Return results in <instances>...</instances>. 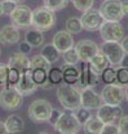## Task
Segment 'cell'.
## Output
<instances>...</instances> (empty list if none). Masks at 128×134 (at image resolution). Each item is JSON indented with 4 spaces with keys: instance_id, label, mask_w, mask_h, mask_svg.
I'll return each instance as SVG.
<instances>
[{
    "instance_id": "cell-1",
    "label": "cell",
    "mask_w": 128,
    "mask_h": 134,
    "mask_svg": "<svg viewBox=\"0 0 128 134\" xmlns=\"http://www.w3.org/2000/svg\"><path fill=\"white\" fill-rule=\"evenodd\" d=\"M56 96L64 110L75 112L81 107V91L71 84L61 83L56 90Z\"/></svg>"
},
{
    "instance_id": "cell-2",
    "label": "cell",
    "mask_w": 128,
    "mask_h": 134,
    "mask_svg": "<svg viewBox=\"0 0 128 134\" xmlns=\"http://www.w3.org/2000/svg\"><path fill=\"white\" fill-rule=\"evenodd\" d=\"M56 24L55 11L44 7H38L33 10L32 15V27L40 31H48Z\"/></svg>"
},
{
    "instance_id": "cell-3",
    "label": "cell",
    "mask_w": 128,
    "mask_h": 134,
    "mask_svg": "<svg viewBox=\"0 0 128 134\" xmlns=\"http://www.w3.org/2000/svg\"><path fill=\"white\" fill-rule=\"evenodd\" d=\"M24 103V95L15 86H5L0 91V106L6 111H17Z\"/></svg>"
},
{
    "instance_id": "cell-4",
    "label": "cell",
    "mask_w": 128,
    "mask_h": 134,
    "mask_svg": "<svg viewBox=\"0 0 128 134\" xmlns=\"http://www.w3.org/2000/svg\"><path fill=\"white\" fill-rule=\"evenodd\" d=\"M54 129L61 134H76L82 129V124L78 121L74 112L65 110L54 125Z\"/></svg>"
},
{
    "instance_id": "cell-5",
    "label": "cell",
    "mask_w": 128,
    "mask_h": 134,
    "mask_svg": "<svg viewBox=\"0 0 128 134\" xmlns=\"http://www.w3.org/2000/svg\"><path fill=\"white\" fill-rule=\"evenodd\" d=\"M53 107L46 99H35L28 107V117L34 123H45L48 121Z\"/></svg>"
},
{
    "instance_id": "cell-6",
    "label": "cell",
    "mask_w": 128,
    "mask_h": 134,
    "mask_svg": "<svg viewBox=\"0 0 128 134\" xmlns=\"http://www.w3.org/2000/svg\"><path fill=\"white\" fill-rule=\"evenodd\" d=\"M99 32L104 41H121L125 37V29L119 21L105 20L99 28Z\"/></svg>"
},
{
    "instance_id": "cell-7",
    "label": "cell",
    "mask_w": 128,
    "mask_h": 134,
    "mask_svg": "<svg viewBox=\"0 0 128 134\" xmlns=\"http://www.w3.org/2000/svg\"><path fill=\"white\" fill-rule=\"evenodd\" d=\"M99 48L100 52L108 58L109 64L112 66L120 65L122 58L126 55L120 41H105Z\"/></svg>"
},
{
    "instance_id": "cell-8",
    "label": "cell",
    "mask_w": 128,
    "mask_h": 134,
    "mask_svg": "<svg viewBox=\"0 0 128 134\" xmlns=\"http://www.w3.org/2000/svg\"><path fill=\"white\" fill-rule=\"evenodd\" d=\"M100 96L102 102L110 105H120L125 99V88L118 84H106Z\"/></svg>"
},
{
    "instance_id": "cell-9",
    "label": "cell",
    "mask_w": 128,
    "mask_h": 134,
    "mask_svg": "<svg viewBox=\"0 0 128 134\" xmlns=\"http://www.w3.org/2000/svg\"><path fill=\"white\" fill-rule=\"evenodd\" d=\"M100 12L105 20L120 21L124 18L120 0H105L100 6Z\"/></svg>"
},
{
    "instance_id": "cell-10",
    "label": "cell",
    "mask_w": 128,
    "mask_h": 134,
    "mask_svg": "<svg viewBox=\"0 0 128 134\" xmlns=\"http://www.w3.org/2000/svg\"><path fill=\"white\" fill-rule=\"evenodd\" d=\"M80 20H81V24H82L83 29H85L87 31L99 30L101 25L105 21V19H104V17H102L100 10L93 9V8L83 11Z\"/></svg>"
},
{
    "instance_id": "cell-11",
    "label": "cell",
    "mask_w": 128,
    "mask_h": 134,
    "mask_svg": "<svg viewBox=\"0 0 128 134\" xmlns=\"http://www.w3.org/2000/svg\"><path fill=\"white\" fill-rule=\"evenodd\" d=\"M33 10L26 5H18L14 12L10 15L11 23L19 29H26L32 27Z\"/></svg>"
},
{
    "instance_id": "cell-12",
    "label": "cell",
    "mask_w": 128,
    "mask_h": 134,
    "mask_svg": "<svg viewBox=\"0 0 128 134\" xmlns=\"http://www.w3.org/2000/svg\"><path fill=\"white\" fill-rule=\"evenodd\" d=\"M124 115V110L120 105H110L104 103L97 110V116L105 124L114 123L116 120H119Z\"/></svg>"
},
{
    "instance_id": "cell-13",
    "label": "cell",
    "mask_w": 128,
    "mask_h": 134,
    "mask_svg": "<svg viewBox=\"0 0 128 134\" xmlns=\"http://www.w3.org/2000/svg\"><path fill=\"white\" fill-rule=\"evenodd\" d=\"M17 90L19 91L24 96H29L33 93H35L38 88V85L34 82L32 77V72L31 69H25L20 72L19 81L14 85Z\"/></svg>"
},
{
    "instance_id": "cell-14",
    "label": "cell",
    "mask_w": 128,
    "mask_h": 134,
    "mask_svg": "<svg viewBox=\"0 0 128 134\" xmlns=\"http://www.w3.org/2000/svg\"><path fill=\"white\" fill-rule=\"evenodd\" d=\"M104 102L100 94L93 90V87H83L81 91V106L88 110H98Z\"/></svg>"
},
{
    "instance_id": "cell-15",
    "label": "cell",
    "mask_w": 128,
    "mask_h": 134,
    "mask_svg": "<svg viewBox=\"0 0 128 134\" xmlns=\"http://www.w3.org/2000/svg\"><path fill=\"white\" fill-rule=\"evenodd\" d=\"M74 48L79 55L80 60L82 62H89L90 58L93 57L99 52L100 48L95 41L90 39H81L74 45Z\"/></svg>"
},
{
    "instance_id": "cell-16",
    "label": "cell",
    "mask_w": 128,
    "mask_h": 134,
    "mask_svg": "<svg viewBox=\"0 0 128 134\" xmlns=\"http://www.w3.org/2000/svg\"><path fill=\"white\" fill-rule=\"evenodd\" d=\"M20 39L19 28L16 27L14 24L6 25L0 29V43L2 45H14L17 44Z\"/></svg>"
},
{
    "instance_id": "cell-17",
    "label": "cell",
    "mask_w": 128,
    "mask_h": 134,
    "mask_svg": "<svg viewBox=\"0 0 128 134\" xmlns=\"http://www.w3.org/2000/svg\"><path fill=\"white\" fill-rule=\"evenodd\" d=\"M55 47H56L60 52L63 53L65 50L73 48L74 47V39L72 34L67 30H60L54 35L53 37V43Z\"/></svg>"
},
{
    "instance_id": "cell-18",
    "label": "cell",
    "mask_w": 128,
    "mask_h": 134,
    "mask_svg": "<svg viewBox=\"0 0 128 134\" xmlns=\"http://www.w3.org/2000/svg\"><path fill=\"white\" fill-rule=\"evenodd\" d=\"M29 63H31V59L27 57V55L18 52L10 55L9 60H8V65L10 67L19 69L21 72V70L25 69H29Z\"/></svg>"
},
{
    "instance_id": "cell-19",
    "label": "cell",
    "mask_w": 128,
    "mask_h": 134,
    "mask_svg": "<svg viewBox=\"0 0 128 134\" xmlns=\"http://www.w3.org/2000/svg\"><path fill=\"white\" fill-rule=\"evenodd\" d=\"M5 124H6L8 134L20 133L25 129V122H24L23 117H20L17 114H11L8 116L5 121Z\"/></svg>"
},
{
    "instance_id": "cell-20",
    "label": "cell",
    "mask_w": 128,
    "mask_h": 134,
    "mask_svg": "<svg viewBox=\"0 0 128 134\" xmlns=\"http://www.w3.org/2000/svg\"><path fill=\"white\" fill-rule=\"evenodd\" d=\"M88 64L97 74H99V75H100V73L102 72V70L106 68V67H108L110 65L108 58H107L104 54L100 52V50L93 57L90 58V60L88 62Z\"/></svg>"
},
{
    "instance_id": "cell-21",
    "label": "cell",
    "mask_w": 128,
    "mask_h": 134,
    "mask_svg": "<svg viewBox=\"0 0 128 134\" xmlns=\"http://www.w3.org/2000/svg\"><path fill=\"white\" fill-rule=\"evenodd\" d=\"M105 126V123L98 117L96 116H91L87 122L83 124V131L88 134H101L102 129Z\"/></svg>"
},
{
    "instance_id": "cell-22",
    "label": "cell",
    "mask_w": 128,
    "mask_h": 134,
    "mask_svg": "<svg viewBox=\"0 0 128 134\" xmlns=\"http://www.w3.org/2000/svg\"><path fill=\"white\" fill-rule=\"evenodd\" d=\"M63 70V82L74 85L76 82H79L80 69L75 65H65L62 68Z\"/></svg>"
},
{
    "instance_id": "cell-23",
    "label": "cell",
    "mask_w": 128,
    "mask_h": 134,
    "mask_svg": "<svg viewBox=\"0 0 128 134\" xmlns=\"http://www.w3.org/2000/svg\"><path fill=\"white\" fill-rule=\"evenodd\" d=\"M25 40L28 44H31L32 47H40L44 43V36H43L42 31L33 28L26 31V34H25Z\"/></svg>"
},
{
    "instance_id": "cell-24",
    "label": "cell",
    "mask_w": 128,
    "mask_h": 134,
    "mask_svg": "<svg viewBox=\"0 0 128 134\" xmlns=\"http://www.w3.org/2000/svg\"><path fill=\"white\" fill-rule=\"evenodd\" d=\"M41 55L44 56L51 64H54V63H56L60 59L61 52L53 44H47V45L43 46V48L41 50Z\"/></svg>"
},
{
    "instance_id": "cell-25",
    "label": "cell",
    "mask_w": 128,
    "mask_h": 134,
    "mask_svg": "<svg viewBox=\"0 0 128 134\" xmlns=\"http://www.w3.org/2000/svg\"><path fill=\"white\" fill-rule=\"evenodd\" d=\"M51 63L46 59L43 55H34L31 58V63H29V69H34V68H43L45 70H50L51 68Z\"/></svg>"
},
{
    "instance_id": "cell-26",
    "label": "cell",
    "mask_w": 128,
    "mask_h": 134,
    "mask_svg": "<svg viewBox=\"0 0 128 134\" xmlns=\"http://www.w3.org/2000/svg\"><path fill=\"white\" fill-rule=\"evenodd\" d=\"M65 30L71 32L72 35L80 34L83 30L80 18H78V17H70V18H67L65 21Z\"/></svg>"
},
{
    "instance_id": "cell-27",
    "label": "cell",
    "mask_w": 128,
    "mask_h": 134,
    "mask_svg": "<svg viewBox=\"0 0 128 134\" xmlns=\"http://www.w3.org/2000/svg\"><path fill=\"white\" fill-rule=\"evenodd\" d=\"M62 58H63V62L65 65H76L80 60L79 55L76 53L75 48H70L65 50V52L62 53Z\"/></svg>"
},
{
    "instance_id": "cell-28",
    "label": "cell",
    "mask_w": 128,
    "mask_h": 134,
    "mask_svg": "<svg viewBox=\"0 0 128 134\" xmlns=\"http://www.w3.org/2000/svg\"><path fill=\"white\" fill-rule=\"evenodd\" d=\"M102 82L105 84H117L116 78V69L114 67H106V68L100 73Z\"/></svg>"
},
{
    "instance_id": "cell-29",
    "label": "cell",
    "mask_w": 128,
    "mask_h": 134,
    "mask_svg": "<svg viewBox=\"0 0 128 134\" xmlns=\"http://www.w3.org/2000/svg\"><path fill=\"white\" fill-rule=\"evenodd\" d=\"M31 72H32V77L34 79V82L38 86H42L48 79L47 70H45L43 68H34V69H31Z\"/></svg>"
},
{
    "instance_id": "cell-30",
    "label": "cell",
    "mask_w": 128,
    "mask_h": 134,
    "mask_svg": "<svg viewBox=\"0 0 128 134\" xmlns=\"http://www.w3.org/2000/svg\"><path fill=\"white\" fill-rule=\"evenodd\" d=\"M44 6L53 11H58L64 9L69 5L70 0H43Z\"/></svg>"
},
{
    "instance_id": "cell-31",
    "label": "cell",
    "mask_w": 128,
    "mask_h": 134,
    "mask_svg": "<svg viewBox=\"0 0 128 134\" xmlns=\"http://www.w3.org/2000/svg\"><path fill=\"white\" fill-rule=\"evenodd\" d=\"M48 74V81L54 84V85H60L63 82V70L61 68H52L51 67L47 72Z\"/></svg>"
},
{
    "instance_id": "cell-32",
    "label": "cell",
    "mask_w": 128,
    "mask_h": 134,
    "mask_svg": "<svg viewBox=\"0 0 128 134\" xmlns=\"http://www.w3.org/2000/svg\"><path fill=\"white\" fill-rule=\"evenodd\" d=\"M116 78L117 84L120 86L128 85V68L124 66H119L116 68Z\"/></svg>"
},
{
    "instance_id": "cell-33",
    "label": "cell",
    "mask_w": 128,
    "mask_h": 134,
    "mask_svg": "<svg viewBox=\"0 0 128 134\" xmlns=\"http://www.w3.org/2000/svg\"><path fill=\"white\" fill-rule=\"evenodd\" d=\"M9 73L10 66L6 64H0V86H9Z\"/></svg>"
},
{
    "instance_id": "cell-34",
    "label": "cell",
    "mask_w": 128,
    "mask_h": 134,
    "mask_svg": "<svg viewBox=\"0 0 128 134\" xmlns=\"http://www.w3.org/2000/svg\"><path fill=\"white\" fill-rule=\"evenodd\" d=\"M74 114H75V116H76V119H78V121H79L81 124H82V126H83V124L92 116L91 110H88V108H85V107H83V106L79 107L78 110L74 112Z\"/></svg>"
},
{
    "instance_id": "cell-35",
    "label": "cell",
    "mask_w": 128,
    "mask_h": 134,
    "mask_svg": "<svg viewBox=\"0 0 128 134\" xmlns=\"http://www.w3.org/2000/svg\"><path fill=\"white\" fill-rule=\"evenodd\" d=\"M73 6L78 9L79 11H85L88 9H91L95 5L96 0H71Z\"/></svg>"
},
{
    "instance_id": "cell-36",
    "label": "cell",
    "mask_w": 128,
    "mask_h": 134,
    "mask_svg": "<svg viewBox=\"0 0 128 134\" xmlns=\"http://www.w3.org/2000/svg\"><path fill=\"white\" fill-rule=\"evenodd\" d=\"M99 74H97L88 64V79H87V87H96L99 83Z\"/></svg>"
},
{
    "instance_id": "cell-37",
    "label": "cell",
    "mask_w": 128,
    "mask_h": 134,
    "mask_svg": "<svg viewBox=\"0 0 128 134\" xmlns=\"http://www.w3.org/2000/svg\"><path fill=\"white\" fill-rule=\"evenodd\" d=\"M1 2H2L3 15H8V16H10L16 9V7L18 6V2L14 1V0H3Z\"/></svg>"
},
{
    "instance_id": "cell-38",
    "label": "cell",
    "mask_w": 128,
    "mask_h": 134,
    "mask_svg": "<svg viewBox=\"0 0 128 134\" xmlns=\"http://www.w3.org/2000/svg\"><path fill=\"white\" fill-rule=\"evenodd\" d=\"M119 134H128V115H122L118 120Z\"/></svg>"
},
{
    "instance_id": "cell-39",
    "label": "cell",
    "mask_w": 128,
    "mask_h": 134,
    "mask_svg": "<svg viewBox=\"0 0 128 134\" xmlns=\"http://www.w3.org/2000/svg\"><path fill=\"white\" fill-rule=\"evenodd\" d=\"M62 111L61 110H58V108H53L52 110V112H51V115H50V117H48V121L47 122L51 124V125H54L56 124V122L58 121V119H60V116L62 115Z\"/></svg>"
},
{
    "instance_id": "cell-40",
    "label": "cell",
    "mask_w": 128,
    "mask_h": 134,
    "mask_svg": "<svg viewBox=\"0 0 128 134\" xmlns=\"http://www.w3.org/2000/svg\"><path fill=\"white\" fill-rule=\"evenodd\" d=\"M101 134H119L118 125H115L114 123L105 124L104 129H102Z\"/></svg>"
},
{
    "instance_id": "cell-41",
    "label": "cell",
    "mask_w": 128,
    "mask_h": 134,
    "mask_svg": "<svg viewBox=\"0 0 128 134\" xmlns=\"http://www.w3.org/2000/svg\"><path fill=\"white\" fill-rule=\"evenodd\" d=\"M19 76H20V70L10 67V73H9V84L10 85H15V84L19 81Z\"/></svg>"
},
{
    "instance_id": "cell-42",
    "label": "cell",
    "mask_w": 128,
    "mask_h": 134,
    "mask_svg": "<svg viewBox=\"0 0 128 134\" xmlns=\"http://www.w3.org/2000/svg\"><path fill=\"white\" fill-rule=\"evenodd\" d=\"M32 45L31 44H28L26 40H24V41H21V43H19V46H18V49H19V52L20 53H23L25 54V55H27V54H29L32 52Z\"/></svg>"
},
{
    "instance_id": "cell-43",
    "label": "cell",
    "mask_w": 128,
    "mask_h": 134,
    "mask_svg": "<svg viewBox=\"0 0 128 134\" xmlns=\"http://www.w3.org/2000/svg\"><path fill=\"white\" fill-rule=\"evenodd\" d=\"M121 9L124 16H128V0H122L121 1Z\"/></svg>"
},
{
    "instance_id": "cell-44",
    "label": "cell",
    "mask_w": 128,
    "mask_h": 134,
    "mask_svg": "<svg viewBox=\"0 0 128 134\" xmlns=\"http://www.w3.org/2000/svg\"><path fill=\"white\" fill-rule=\"evenodd\" d=\"M121 46H122V48L124 50H125V53L128 54V36L127 37H124V38L121 39Z\"/></svg>"
},
{
    "instance_id": "cell-45",
    "label": "cell",
    "mask_w": 128,
    "mask_h": 134,
    "mask_svg": "<svg viewBox=\"0 0 128 134\" xmlns=\"http://www.w3.org/2000/svg\"><path fill=\"white\" fill-rule=\"evenodd\" d=\"M0 134H8L5 122H0Z\"/></svg>"
},
{
    "instance_id": "cell-46",
    "label": "cell",
    "mask_w": 128,
    "mask_h": 134,
    "mask_svg": "<svg viewBox=\"0 0 128 134\" xmlns=\"http://www.w3.org/2000/svg\"><path fill=\"white\" fill-rule=\"evenodd\" d=\"M120 65L124 66V67H127V68H128V54H127V55H125V57L122 58Z\"/></svg>"
},
{
    "instance_id": "cell-47",
    "label": "cell",
    "mask_w": 128,
    "mask_h": 134,
    "mask_svg": "<svg viewBox=\"0 0 128 134\" xmlns=\"http://www.w3.org/2000/svg\"><path fill=\"white\" fill-rule=\"evenodd\" d=\"M125 98L128 102V85H126V88H125Z\"/></svg>"
},
{
    "instance_id": "cell-48",
    "label": "cell",
    "mask_w": 128,
    "mask_h": 134,
    "mask_svg": "<svg viewBox=\"0 0 128 134\" xmlns=\"http://www.w3.org/2000/svg\"><path fill=\"white\" fill-rule=\"evenodd\" d=\"M3 15V10H2V2L0 1V16Z\"/></svg>"
},
{
    "instance_id": "cell-49",
    "label": "cell",
    "mask_w": 128,
    "mask_h": 134,
    "mask_svg": "<svg viewBox=\"0 0 128 134\" xmlns=\"http://www.w3.org/2000/svg\"><path fill=\"white\" fill-rule=\"evenodd\" d=\"M14 1H16V2H18V3H20V2H23L24 0H14Z\"/></svg>"
},
{
    "instance_id": "cell-50",
    "label": "cell",
    "mask_w": 128,
    "mask_h": 134,
    "mask_svg": "<svg viewBox=\"0 0 128 134\" xmlns=\"http://www.w3.org/2000/svg\"><path fill=\"white\" fill-rule=\"evenodd\" d=\"M0 55H1V49H0Z\"/></svg>"
}]
</instances>
